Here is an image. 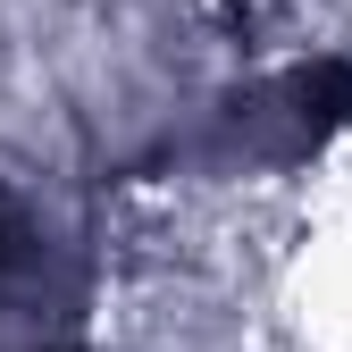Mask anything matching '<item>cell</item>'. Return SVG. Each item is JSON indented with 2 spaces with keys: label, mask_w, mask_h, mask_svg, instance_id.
<instances>
[{
  "label": "cell",
  "mask_w": 352,
  "mask_h": 352,
  "mask_svg": "<svg viewBox=\"0 0 352 352\" xmlns=\"http://www.w3.org/2000/svg\"><path fill=\"white\" fill-rule=\"evenodd\" d=\"M84 294V252L34 201L0 193V319H59Z\"/></svg>",
  "instance_id": "6da1fadb"
},
{
  "label": "cell",
  "mask_w": 352,
  "mask_h": 352,
  "mask_svg": "<svg viewBox=\"0 0 352 352\" xmlns=\"http://www.w3.org/2000/svg\"><path fill=\"white\" fill-rule=\"evenodd\" d=\"M25 352H84V344H25Z\"/></svg>",
  "instance_id": "7a4b0ae2"
}]
</instances>
